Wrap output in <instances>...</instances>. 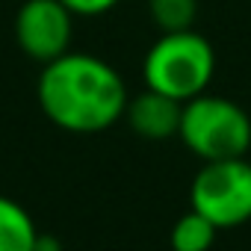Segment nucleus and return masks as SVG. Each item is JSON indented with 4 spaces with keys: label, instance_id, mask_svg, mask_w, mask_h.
<instances>
[{
    "label": "nucleus",
    "instance_id": "4",
    "mask_svg": "<svg viewBox=\"0 0 251 251\" xmlns=\"http://www.w3.org/2000/svg\"><path fill=\"white\" fill-rule=\"evenodd\" d=\"M189 207L219 230L251 222V163L245 157L204 163L192 177Z\"/></svg>",
    "mask_w": 251,
    "mask_h": 251
},
{
    "label": "nucleus",
    "instance_id": "9",
    "mask_svg": "<svg viewBox=\"0 0 251 251\" xmlns=\"http://www.w3.org/2000/svg\"><path fill=\"white\" fill-rule=\"evenodd\" d=\"M148 15L160 33L192 30L198 18V0H148Z\"/></svg>",
    "mask_w": 251,
    "mask_h": 251
},
{
    "label": "nucleus",
    "instance_id": "11",
    "mask_svg": "<svg viewBox=\"0 0 251 251\" xmlns=\"http://www.w3.org/2000/svg\"><path fill=\"white\" fill-rule=\"evenodd\" d=\"M33 251H62V242H59L56 236L39 230V236H36V248H33Z\"/></svg>",
    "mask_w": 251,
    "mask_h": 251
},
{
    "label": "nucleus",
    "instance_id": "5",
    "mask_svg": "<svg viewBox=\"0 0 251 251\" xmlns=\"http://www.w3.org/2000/svg\"><path fill=\"white\" fill-rule=\"evenodd\" d=\"M74 18L62 0H24L12 24L15 42L30 59L48 65L71 50Z\"/></svg>",
    "mask_w": 251,
    "mask_h": 251
},
{
    "label": "nucleus",
    "instance_id": "6",
    "mask_svg": "<svg viewBox=\"0 0 251 251\" xmlns=\"http://www.w3.org/2000/svg\"><path fill=\"white\" fill-rule=\"evenodd\" d=\"M180 112H183V103L180 100H175V98H169V95L145 86V92L127 98V106H124V121H127V127L136 136L151 139V142H160V139L177 136Z\"/></svg>",
    "mask_w": 251,
    "mask_h": 251
},
{
    "label": "nucleus",
    "instance_id": "10",
    "mask_svg": "<svg viewBox=\"0 0 251 251\" xmlns=\"http://www.w3.org/2000/svg\"><path fill=\"white\" fill-rule=\"evenodd\" d=\"M62 3H65L77 18H95V15H103V12L115 9L121 0H62Z\"/></svg>",
    "mask_w": 251,
    "mask_h": 251
},
{
    "label": "nucleus",
    "instance_id": "2",
    "mask_svg": "<svg viewBox=\"0 0 251 251\" xmlns=\"http://www.w3.org/2000/svg\"><path fill=\"white\" fill-rule=\"evenodd\" d=\"M213 74H216V50L195 30L160 33V39L142 59L145 86L180 103L204 95Z\"/></svg>",
    "mask_w": 251,
    "mask_h": 251
},
{
    "label": "nucleus",
    "instance_id": "1",
    "mask_svg": "<svg viewBox=\"0 0 251 251\" xmlns=\"http://www.w3.org/2000/svg\"><path fill=\"white\" fill-rule=\"evenodd\" d=\"M36 98L48 121L68 133H100L124 118L127 86L100 56L68 50L42 65Z\"/></svg>",
    "mask_w": 251,
    "mask_h": 251
},
{
    "label": "nucleus",
    "instance_id": "7",
    "mask_svg": "<svg viewBox=\"0 0 251 251\" xmlns=\"http://www.w3.org/2000/svg\"><path fill=\"white\" fill-rule=\"evenodd\" d=\"M39 227L33 216L12 198L0 195V251H33Z\"/></svg>",
    "mask_w": 251,
    "mask_h": 251
},
{
    "label": "nucleus",
    "instance_id": "8",
    "mask_svg": "<svg viewBox=\"0 0 251 251\" xmlns=\"http://www.w3.org/2000/svg\"><path fill=\"white\" fill-rule=\"evenodd\" d=\"M216 233H219V227L189 207L172 225L169 245H172V251H210L213 242H216Z\"/></svg>",
    "mask_w": 251,
    "mask_h": 251
},
{
    "label": "nucleus",
    "instance_id": "3",
    "mask_svg": "<svg viewBox=\"0 0 251 251\" xmlns=\"http://www.w3.org/2000/svg\"><path fill=\"white\" fill-rule=\"evenodd\" d=\"M177 139L204 163L245 157L251 148V118L236 100L204 92L183 103Z\"/></svg>",
    "mask_w": 251,
    "mask_h": 251
}]
</instances>
